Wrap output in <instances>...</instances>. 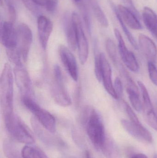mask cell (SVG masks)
I'll return each instance as SVG.
<instances>
[{
	"label": "cell",
	"instance_id": "cell-25",
	"mask_svg": "<svg viewBox=\"0 0 157 158\" xmlns=\"http://www.w3.org/2000/svg\"><path fill=\"white\" fill-rule=\"evenodd\" d=\"M32 125L35 133L41 141L49 145L53 144V140L50 138L49 135H48V134L46 133L45 131L42 130L35 119H32Z\"/></svg>",
	"mask_w": 157,
	"mask_h": 158
},
{
	"label": "cell",
	"instance_id": "cell-21",
	"mask_svg": "<svg viewBox=\"0 0 157 158\" xmlns=\"http://www.w3.org/2000/svg\"><path fill=\"white\" fill-rule=\"evenodd\" d=\"M3 150L7 158H23L17 148L9 140H5L3 142Z\"/></svg>",
	"mask_w": 157,
	"mask_h": 158
},
{
	"label": "cell",
	"instance_id": "cell-8",
	"mask_svg": "<svg viewBox=\"0 0 157 158\" xmlns=\"http://www.w3.org/2000/svg\"><path fill=\"white\" fill-rule=\"evenodd\" d=\"M71 19L76 29L77 36V49L79 60L83 65L85 64L88 58V45L87 39L85 35L81 18L79 15L73 12Z\"/></svg>",
	"mask_w": 157,
	"mask_h": 158
},
{
	"label": "cell",
	"instance_id": "cell-35",
	"mask_svg": "<svg viewBox=\"0 0 157 158\" xmlns=\"http://www.w3.org/2000/svg\"><path fill=\"white\" fill-rule=\"evenodd\" d=\"M85 157L86 158H91V156H90V154L88 151H86L85 152Z\"/></svg>",
	"mask_w": 157,
	"mask_h": 158
},
{
	"label": "cell",
	"instance_id": "cell-1",
	"mask_svg": "<svg viewBox=\"0 0 157 158\" xmlns=\"http://www.w3.org/2000/svg\"><path fill=\"white\" fill-rule=\"evenodd\" d=\"M0 99L3 116L14 112V76L9 64L4 66L0 82Z\"/></svg>",
	"mask_w": 157,
	"mask_h": 158
},
{
	"label": "cell",
	"instance_id": "cell-20",
	"mask_svg": "<svg viewBox=\"0 0 157 158\" xmlns=\"http://www.w3.org/2000/svg\"><path fill=\"white\" fill-rule=\"evenodd\" d=\"M65 30L69 48L71 51H75L77 48V33L71 18L65 22Z\"/></svg>",
	"mask_w": 157,
	"mask_h": 158
},
{
	"label": "cell",
	"instance_id": "cell-4",
	"mask_svg": "<svg viewBox=\"0 0 157 158\" xmlns=\"http://www.w3.org/2000/svg\"><path fill=\"white\" fill-rule=\"evenodd\" d=\"M24 106L36 117L43 128L51 133L56 131V121L50 113L41 107L30 97H23Z\"/></svg>",
	"mask_w": 157,
	"mask_h": 158
},
{
	"label": "cell",
	"instance_id": "cell-26",
	"mask_svg": "<svg viewBox=\"0 0 157 158\" xmlns=\"http://www.w3.org/2000/svg\"><path fill=\"white\" fill-rule=\"evenodd\" d=\"M23 158H44L45 154L40 149L29 146H26L21 151Z\"/></svg>",
	"mask_w": 157,
	"mask_h": 158
},
{
	"label": "cell",
	"instance_id": "cell-3",
	"mask_svg": "<svg viewBox=\"0 0 157 158\" xmlns=\"http://www.w3.org/2000/svg\"><path fill=\"white\" fill-rule=\"evenodd\" d=\"M86 130L88 135L94 146L102 151L108 140L102 120L94 110H91L88 119Z\"/></svg>",
	"mask_w": 157,
	"mask_h": 158
},
{
	"label": "cell",
	"instance_id": "cell-37",
	"mask_svg": "<svg viewBox=\"0 0 157 158\" xmlns=\"http://www.w3.org/2000/svg\"><path fill=\"white\" fill-rule=\"evenodd\" d=\"M153 158H157V154H155L153 157Z\"/></svg>",
	"mask_w": 157,
	"mask_h": 158
},
{
	"label": "cell",
	"instance_id": "cell-18",
	"mask_svg": "<svg viewBox=\"0 0 157 158\" xmlns=\"http://www.w3.org/2000/svg\"><path fill=\"white\" fill-rule=\"evenodd\" d=\"M143 21L146 27L157 39V15L151 8L145 7L142 14Z\"/></svg>",
	"mask_w": 157,
	"mask_h": 158
},
{
	"label": "cell",
	"instance_id": "cell-15",
	"mask_svg": "<svg viewBox=\"0 0 157 158\" xmlns=\"http://www.w3.org/2000/svg\"><path fill=\"white\" fill-rule=\"evenodd\" d=\"M101 59L102 63V81L104 87L108 94H109L114 99H118V98L115 93L114 85L112 83L111 67L103 53H101Z\"/></svg>",
	"mask_w": 157,
	"mask_h": 158
},
{
	"label": "cell",
	"instance_id": "cell-29",
	"mask_svg": "<svg viewBox=\"0 0 157 158\" xmlns=\"http://www.w3.org/2000/svg\"><path fill=\"white\" fill-rule=\"evenodd\" d=\"M147 69L150 80L154 85L157 86V68L155 63L148 62Z\"/></svg>",
	"mask_w": 157,
	"mask_h": 158
},
{
	"label": "cell",
	"instance_id": "cell-23",
	"mask_svg": "<svg viewBox=\"0 0 157 158\" xmlns=\"http://www.w3.org/2000/svg\"><path fill=\"white\" fill-rule=\"evenodd\" d=\"M126 92L133 108L137 112H141L143 110V105L139 98V93L129 87L126 89Z\"/></svg>",
	"mask_w": 157,
	"mask_h": 158
},
{
	"label": "cell",
	"instance_id": "cell-33",
	"mask_svg": "<svg viewBox=\"0 0 157 158\" xmlns=\"http://www.w3.org/2000/svg\"><path fill=\"white\" fill-rule=\"evenodd\" d=\"M49 0H33L34 2L38 6H45L47 5Z\"/></svg>",
	"mask_w": 157,
	"mask_h": 158
},
{
	"label": "cell",
	"instance_id": "cell-38",
	"mask_svg": "<svg viewBox=\"0 0 157 158\" xmlns=\"http://www.w3.org/2000/svg\"><path fill=\"white\" fill-rule=\"evenodd\" d=\"M44 158H49L48 157V156H46V155H45V156H44Z\"/></svg>",
	"mask_w": 157,
	"mask_h": 158
},
{
	"label": "cell",
	"instance_id": "cell-13",
	"mask_svg": "<svg viewBox=\"0 0 157 158\" xmlns=\"http://www.w3.org/2000/svg\"><path fill=\"white\" fill-rule=\"evenodd\" d=\"M15 81L23 97H30L31 94V84L30 78L26 69L21 65L15 66L14 69Z\"/></svg>",
	"mask_w": 157,
	"mask_h": 158
},
{
	"label": "cell",
	"instance_id": "cell-5",
	"mask_svg": "<svg viewBox=\"0 0 157 158\" xmlns=\"http://www.w3.org/2000/svg\"><path fill=\"white\" fill-rule=\"evenodd\" d=\"M53 71L54 81L51 86L53 98L59 106L65 107L69 106L72 104V99L65 87L61 70L58 65L54 66Z\"/></svg>",
	"mask_w": 157,
	"mask_h": 158
},
{
	"label": "cell",
	"instance_id": "cell-31",
	"mask_svg": "<svg viewBox=\"0 0 157 158\" xmlns=\"http://www.w3.org/2000/svg\"><path fill=\"white\" fill-rule=\"evenodd\" d=\"M114 88L118 99L122 98L123 95V86L122 82L119 77H116L114 80Z\"/></svg>",
	"mask_w": 157,
	"mask_h": 158
},
{
	"label": "cell",
	"instance_id": "cell-2",
	"mask_svg": "<svg viewBox=\"0 0 157 158\" xmlns=\"http://www.w3.org/2000/svg\"><path fill=\"white\" fill-rule=\"evenodd\" d=\"M8 133L15 140L22 143L30 144L35 141L31 131L14 112L4 116Z\"/></svg>",
	"mask_w": 157,
	"mask_h": 158
},
{
	"label": "cell",
	"instance_id": "cell-16",
	"mask_svg": "<svg viewBox=\"0 0 157 158\" xmlns=\"http://www.w3.org/2000/svg\"><path fill=\"white\" fill-rule=\"evenodd\" d=\"M138 41L139 46L148 62L155 64L157 59V48L155 44L148 36L143 34L139 35Z\"/></svg>",
	"mask_w": 157,
	"mask_h": 158
},
{
	"label": "cell",
	"instance_id": "cell-10",
	"mask_svg": "<svg viewBox=\"0 0 157 158\" xmlns=\"http://www.w3.org/2000/svg\"><path fill=\"white\" fill-rule=\"evenodd\" d=\"M0 38L1 43L6 50L15 49L17 46L16 29L9 21L1 22Z\"/></svg>",
	"mask_w": 157,
	"mask_h": 158
},
{
	"label": "cell",
	"instance_id": "cell-34",
	"mask_svg": "<svg viewBox=\"0 0 157 158\" xmlns=\"http://www.w3.org/2000/svg\"><path fill=\"white\" fill-rule=\"evenodd\" d=\"M129 158H148L146 155L142 153H136L131 155Z\"/></svg>",
	"mask_w": 157,
	"mask_h": 158
},
{
	"label": "cell",
	"instance_id": "cell-22",
	"mask_svg": "<svg viewBox=\"0 0 157 158\" xmlns=\"http://www.w3.org/2000/svg\"><path fill=\"white\" fill-rule=\"evenodd\" d=\"M91 5L93 13L99 23L104 27H108L109 25L108 21L100 6L95 1H92Z\"/></svg>",
	"mask_w": 157,
	"mask_h": 158
},
{
	"label": "cell",
	"instance_id": "cell-36",
	"mask_svg": "<svg viewBox=\"0 0 157 158\" xmlns=\"http://www.w3.org/2000/svg\"><path fill=\"white\" fill-rule=\"evenodd\" d=\"M77 4H81V2H82V1L83 0H73Z\"/></svg>",
	"mask_w": 157,
	"mask_h": 158
},
{
	"label": "cell",
	"instance_id": "cell-30",
	"mask_svg": "<svg viewBox=\"0 0 157 158\" xmlns=\"http://www.w3.org/2000/svg\"><path fill=\"white\" fill-rule=\"evenodd\" d=\"M22 2L25 6L35 15H37L39 14V6L34 2L33 0H22Z\"/></svg>",
	"mask_w": 157,
	"mask_h": 158
},
{
	"label": "cell",
	"instance_id": "cell-27",
	"mask_svg": "<svg viewBox=\"0 0 157 158\" xmlns=\"http://www.w3.org/2000/svg\"><path fill=\"white\" fill-rule=\"evenodd\" d=\"M122 101L123 105L124 107V110H125L126 114L128 115L130 121L133 123L137 124V125L142 124L140 122L138 117L136 116L134 110H133L127 104V102L124 101L123 100Z\"/></svg>",
	"mask_w": 157,
	"mask_h": 158
},
{
	"label": "cell",
	"instance_id": "cell-19",
	"mask_svg": "<svg viewBox=\"0 0 157 158\" xmlns=\"http://www.w3.org/2000/svg\"><path fill=\"white\" fill-rule=\"evenodd\" d=\"M138 86L141 91L143 98V111L144 117L155 114L152 101L150 99L148 91L145 85L141 81H138Z\"/></svg>",
	"mask_w": 157,
	"mask_h": 158
},
{
	"label": "cell",
	"instance_id": "cell-6",
	"mask_svg": "<svg viewBox=\"0 0 157 158\" xmlns=\"http://www.w3.org/2000/svg\"><path fill=\"white\" fill-rule=\"evenodd\" d=\"M16 29V49L22 61L26 62L32 44L33 35L31 29L25 23L18 25Z\"/></svg>",
	"mask_w": 157,
	"mask_h": 158
},
{
	"label": "cell",
	"instance_id": "cell-28",
	"mask_svg": "<svg viewBox=\"0 0 157 158\" xmlns=\"http://www.w3.org/2000/svg\"><path fill=\"white\" fill-rule=\"evenodd\" d=\"M95 72L96 78L100 82L102 81V63L101 53H97L95 56Z\"/></svg>",
	"mask_w": 157,
	"mask_h": 158
},
{
	"label": "cell",
	"instance_id": "cell-7",
	"mask_svg": "<svg viewBox=\"0 0 157 158\" xmlns=\"http://www.w3.org/2000/svg\"><path fill=\"white\" fill-rule=\"evenodd\" d=\"M106 48L108 55L112 61L113 65L116 68L120 75L124 81L129 88H132L136 92H138V88L133 80L130 76L128 71L120 60L117 52V48L115 43L111 39H108L106 42Z\"/></svg>",
	"mask_w": 157,
	"mask_h": 158
},
{
	"label": "cell",
	"instance_id": "cell-11",
	"mask_svg": "<svg viewBox=\"0 0 157 158\" xmlns=\"http://www.w3.org/2000/svg\"><path fill=\"white\" fill-rule=\"evenodd\" d=\"M59 54L62 63L67 72L72 78L77 81L78 79L77 63L71 50L65 45H61L59 47Z\"/></svg>",
	"mask_w": 157,
	"mask_h": 158
},
{
	"label": "cell",
	"instance_id": "cell-9",
	"mask_svg": "<svg viewBox=\"0 0 157 158\" xmlns=\"http://www.w3.org/2000/svg\"><path fill=\"white\" fill-rule=\"evenodd\" d=\"M114 34L117 39L118 44V50L121 59L124 63L125 66L133 72H138L139 64L133 52L129 51L126 47L125 42L119 30L115 28Z\"/></svg>",
	"mask_w": 157,
	"mask_h": 158
},
{
	"label": "cell",
	"instance_id": "cell-32",
	"mask_svg": "<svg viewBox=\"0 0 157 158\" xmlns=\"http://www.w3.org/2000/svg\"><path fill=\"white\" fill-rule=\"evenodd\" d=\"M58 0H49L45 8L48 12L50 13H53L56 11L58 7Z\"/></svg>",
	"mask_w": 157,
	"mask_h": 158
},
{
	"label": "cell",
	"instance_id": "cell-12",
	"mask_svg": "<svg viewBox=\"0 0 157 158\" xmlns=\"http://www.w3.org/2000/svg\"><path fill=\"white\" fill-rule=\"evenodd\" d=\"M121 123L125 131L136 139L148 143L153 142L151 133L143 124L137 125L126 119L122 120Z\"/></svg>",
	"mask_w": 157,
	"mask_h": 158
},
{
	"label": "cell",
	"instance_id": "cell-24",
	"mask_svg": "<svg viewBox=\"0 0 157 158\" xmlns=\"http://www.w3.org/2000/svg\"><path fill=\"white\" fill-rule=\"evenodd\" d=\"M111 4L112 7L113 8V11L115 12V15H116V16H117V19H118V21H119V23L120 24L123 30L124 31V33H125V35L126 37L128 38V40L130 42L131 44L132 45L133 47L135 48V49L137 50L138 49V45H137V43H136V41L135 40L134 38L133 35H132L131 33L130 32V31L128 30L127 28L126 25L124 24V22L123 21L122 19L121 18L120 16L119 15V13H118V11H117V8L116 6H114L113 4H112V2H111Z\"/></svg>",
	"mask_w": 157,
	"mask_h": 158
},
{
	"label": "cell",
	"instance_id": "cell-14",
	"mask_svg": "<svg viewBox=\"0 0 157 158\" xmlns=\"http://www.w3.org/2000/svg\"><path fill=\"white\" fill-rule=\"evenodd\" d=\"M53 29L52 22L47 17L40 15L37 19V31L41 47L46 50L49 39Z\"/></svg>",
	"mask_w": 157,
	"mask_h": 158
},
{
	"label": "cell",
	"instance_id": "cell-17",
	"mask_svg": "<svg viewBox=\"0 0 157 158\" xmlns=\"http://www.w3.org/2000/svg\"><path fill=\"white\" fill-rule=\"evenodd\" d=\"M117 9L121 18L126 26L135 30L142 29L143 27L138 18L133 12L121 4L118 5Z\"/></svg>",
	"mask_w": 157,
	"mask_h": 158
}]
</instances>
